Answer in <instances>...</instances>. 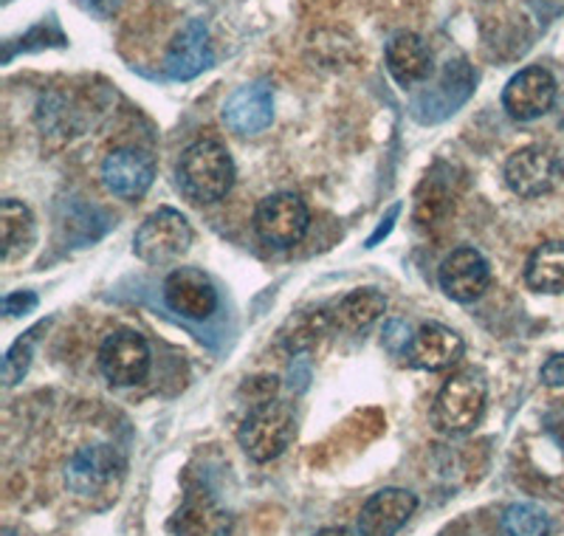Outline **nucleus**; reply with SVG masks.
Returning <instances> with one entry per match:
<instances>
[{"label":"nucleus","mask_w":564,"mask_h":536,"mask_svg":"<svg viewBox=\"0 0 564 536\" xmlns=\"http://www.w3.org/2000/svg\"><path fill=\"white\" fill-rule=\"evenodd\" d=\"M178 186L193 204H218L235 184V161L220 141H195L181 153Z\"/></svg>","instance_id":"obj_1"},{"label":"nucleus","mask_w":564,"mask_h":536,"mask_svg":"<svg viewBox=\"0 0 564 536\" xmlns=\"http://www.w3.org/2000/svg\"><path fill=\"white\" fill-rule=\"evenodd\" d=\"M296 435L294 412L282 401H260L238 429V443L254 463H269L291 447Z\"/></svg>","instance_id":"obj_2"},{"label":"nucleus","mask_w":564,"mask_h":536,"mask_svg":"<svg viewBox=\"0 0 564 536\" xmlns=\"http://www.w3.org/2000/svg\"><path fill=\"white\" fill-rule=\"evenodd\" d=\"M486 412V382L477 373H457L443 384L435 398V427L446 435H466Z\"/></svg>","instance_id":"obj_3"},{"label":"nucleus","mask_w":564,"mask_h":536,"mask_svg":"<svg viewBox=\"0 0 564 536\" xmlns=\"http://www.w3.org/2000/svg\"><path fill=\"white\" fill-rule=\"evenodd\" d=\"M189 246H193V226L178 210H170V206L153 212L133 237L135 257L150 266L175 262L181 255H186Z\"/></svg>","instance_id":"obj_4"},{"label":"nucleus","mask_w":564,"mask_h":536,"mask_svg":"<svg viewBox=\"0 0 564 536\" xmlns=\"http://www.w3.org/2000/svg\"><path fill=\"white\" fill-rule=\"evenodd\" d=\"M124 478V458L116 447L108 443H94L79 452L70 454L68 467H65V485L77 497L90 500L99 494L116 492V485Z\"/></svg>","instance_id":"obj_5"},{"label":"nucleus","mask_w":564,"mask_h":536,"mask_svg":"<svg viewBox=\"0 0 564 536\" xmlns=\"http://www.w3.org/2000/svg\"><path fill=\"white\" fill-rule=\"evenodd\" d=\"M311 212L305 201L294 192H276L257 204L254 232L257 237L276 249H291L308 235Z\"/></svg>","instance_id":"obj_6"},{"label":"nucleus","mask_w":564,"mask_h":536,"mask_svg":"<svg viewBox=\"0 0 564 536\" xmlns=\"http://www.w3.org/2000/svg\"><path fill=\"white\" fill-rule=\"evenodd\" d=\"M562 179V161L545 144H528L508 156L506 184L520 199H542Z\"/></svg>","instance_id":"obj_7"},{"label":"nucleus","mask_w":564,"mask_h":536,"mask_svg":"<svg viewBox=\"0 0 564 536\" xmlns=\"http://www.w3.org/2000/svg\"><path fill=\"white\" fill-rule=\"evenodd\" d=\"M99 367L116 387H133L150 373L148 339L135 331H116L99 347Z\"/></svg>","instance_id":"obj_8"},{"label":"nucleus","mask_w":564,"mask_h":536,"mask_svg":"<svg viewBox=\"0 0 564 536\" xmlns=\"http://www.w3.org/2000/svg\"><path fill=\"white\" fill-rule=\"evenodd\" d=\"M556 103V79L542 65H528L508 79L502 90V108L517 121H533L545 116Z\"/></svg>","instance_id":"obj_9"},{"label":"nucleus","mask_w":564,"mask_h":536,"mask_svg":"<svg viewBox=\"0 0 564 536\" xmlns=\"http://www.w3.org/2000/svg\"><path fill=\"white\" fill-rule=\"evenodd\" d=\"M155 159L148 150L119 148L105 156L102 161V184L110 195L122 201L141 199L153 186Z\"/></svg>","instance_id":"obj_10"},{"label":"nucleus","mask_w":564,"mask_h":536,"mask_svg":"<svg viewBox=\"0 0 564 536\" xmlns=\"http://www.w3.org/2000/svg\"><path fill=\"white\" fill-rule=\"evenodd\" d=\"M437 282H441L443 294L449 300L475 302L480 300L482 291L491 282V268H488V260L480 251L471 249V246H460L441 262Z\"/></svg>","instance_id":"obj_11"},{"label":"nucleus","mask_w":564,"mask_h":536,"mask_svg":"<svg viewBox=\"0 0 564 536\" xmlns=\"http://www.w3.org/2000/svg\"><path fill=\"white\" fill-rule=\"evenodd\" d=\"M417 497L406 489H384L376 492L356 519V536H395L404 528L406 519L415 514Z\"/></svg>","instance_id":"obj_12"},{"label":"nucleus","mask_w":564,"mask_h":536,"mask_svg":"<svg viewBox=\"0 0 564 536\" xmlns=\"http://www.w3.org/2000/svg\"><path fill=\"white\" fill-rule=\"evenodd\" d=\"M164 300L186 320H209L218 311V291L198 268H175L164 280Z\"/></svg>","instance_id":"obj_13"},{"label":"nucleus","mask_w":564,"mask_h":536,"mask_svg":"<svg viewBox=\"0 0 564 536\" xmlns=\"http://www.w3.org/2000/svg\"><path fill=\"white\" fill-rule=\"evenodd\" d=\"M271 119H274V90L265 79L238 88L224 105L226 128L240 136L263 133Z\"/></svg>","instance_id":"obj_14"},{"label":"nucleus","mask_w":564,"mask_h":536,"mask_svg":"<svg viewBox=\"0 0 564 536\" xmlns=\"http://www.w3.org/2000/svg\"><path fill=\"white\" fill-rule=\"evenodd\" d=\"M460 356L463 339L452 328L437 325V322L417 328V333L410 342V351H406V358H410L412 367L430 373L449 371L452 364L460 362Z\"/></svg>","instance_id":"obj_15"},{"label":"nucleus","mask_w":564,"mask_h":536,"mask_svg":"<svg viewBox=\"0 0 564 536\" xmlns=\"http://www.w3.org/2000/svg\"><path fill=\"white\" fill-rule=\"evenodd\" d=\"M212 65V49H209V29L204 20H189L181 26L175 40L170 43L167 60L164 68L173 79H193L200 71Z\"/></svg>","instance_id":"obj_16"},{"label":"nucleus","mask_w":564,"mask_h":536,"mask_svg":"<svg viewBox=\"0 0 564 536\" xmlns=\"http://www.w3.org/2000/svg\"><path fill=\"white\" fill-rule=\"evenodd\" d=\"M387 71L401 88L423 83L432 74V54L415 32H398L387 43Z\"/></svg>","instance_id":"obj_17"},{"label":"nucleus","mask_w":564,"mask_h":536,"mask_svg":"<svg viewBox=\"0 0 564 536\" xmlns=\"http://www.w3.org/2000/svg\"><path fill=\"white\" fill-rule=\"evenodd\" d=\"M173 530L178 536H229L231 517L206 494H189L173 517Z\"/></svg>","instance_id":"obj_18"},{"label":"nucleus","mask_w":564,"mask_h":536,"mask_svg":"<svg viewBox=\"0 0 564 536\" xmlns=\"http://www.w3.org/2000/svg\"><path fill=\"white\" fill-rule=\"evenodd\" d=\"M384 311L387 300L381 291H376V288H359V291H350L347 297H341L330 308V322H334V328H339L345 333H359L376 325L384 317Z\"/></svg>","instance_id":"obj_19"},{"label":"nucleus","mask_w":564,"mask_h":536,"mask_svg":"<svg viewBox=\"0 0 564 536\" xmlns=\"http://www.w3.org/2000/svg\"><path fill=\"white\" fill-rule=\"evenodd\" d=\"M525 280L539 294H564V240H547L531 251Z\"/></svg>","instance_id":"obj_20"},{"label":"nucleus","mask_w":564,"mask_h":536,"mask_svg":"<svg viewBox=\"0 0 564 536\" xmlns=\"http://www.w3.org/2000/svg\"><path fill=\"white\" fill-rule=\"evenodd\" d=\"M34 240V217L26 204L7 199L0 204V243H3V260H12L14 255L32 246Z\"/></svg>","instance_id":"obj_21"},{"label":"nucleus","mask_w":564,"mask_h":536,"mask_svg":"<svg viewBox=\"0 0 564 536\" xmlns=\"http://www.w3.org/2000/svg\"><path fill=\"white\" fill-rule=\"evenodd\" d=\"M500 536H551V519L539 505L513 503L502 514Z\"/></svg>","instance_id":"obj_22"},{"label":"nucleus","mask_w":564,"mask_h":536,"mask_svg":"<svg viewBox=\"0 0 564 536\" xmlns=\"http://www.w3.org/2000/svg\"><path fill=\"white\" fill-rule=\"evenodd\" d=\"M289 328L291 333H282V342H285V347L294 353V351H305V347L316 345V342L322 339V333L334 328V322H330V311L322 308V311H314V313H302V317H296V320L289 322Z\"/></svg>","instance_id":"obj_23"},{"label":"nucleus","mask_w":564,"mask_h":536,"mask_svg":"<svg viewBox=\"0 0 564 536\" xmlns=\"http://www.w3.org/2000/svg\"><path fill=\"white\" fill-rule=\"evenodd\" d=\"M34 333L37 331H29L20 342H14V347L7 353V358H3V382H7V387H14L20 378L26 376L34 351Z\"/></svg>","instance_id":"obj_24"},{"label":"nucleus","mask_w":564,"mask_h":536,"mask_svg":"<svg viewBox=\"0 0 564 536\" xmlns=\"http://www.w3.org/2000/svg\"><path fill=\"white\" fill-rule=\"evenodd\" d=\"M426 190H430V195L421 190V195H417V210H415V221L423 226L435 224L437 217H443L446 212H449V195H446V190H441V186L435 184V181L426 179Z\"/></svg>","instance_id":"obj_25"},{"label":"nucleus","mask_w":564,"mask_h":536,"mask_svg":"<svg viewBox=\"0 0 564 536\" xmlns=\"http://www.w3.org/2000/svg\"><path fill=\"white\" fill-rule=\"evenodd\" d=\"M410 342H412V333L404 322H387L384 328V345L390 353H406L410 351Z\"/></svg>","instance_id":"obj_26"},{"label":"nucleus","mask_w":564,"mask_h":536,"mask_svg":"<svg viewBox=\"0 0 564 536\" xmlns=\"http://www.w3.org/2000/svg\"><path fill=\"white\" fill-rule=\"evenodd\" d=\"M539 378H542V384H547V387H564V353H553V356L542 364Z\"/></svg>","instance_id":"obj_27"},{"label":"nucleus","mask_w":564,"mask_h":536,"mask_svg":"<svg viewBox=\"0 0 564 536\" xmlns=\"http://www.w3.org/2000/svg\"><path fill=\"white\" fill-rule=\"evenodd\" d=\"M34 305H37V297H34L32 291H18V294H9L7 300H3V313H7V317H23V313L32 311Z\"/></svg>","instance_id":"obj_28"},{"label":"nucleus","mask_w":564,"mask_h":536,"mask_svg":"<svg viewBox=\"0 0 564 536\" xmlns=\"http://www.w3.org/2000/svg\"><path fill=\"white\" fill-rule=\"evenodd\" d=\"M90 9H97L99 14H110L116 7H119V0H88Z\"/></svg>","instance_id":"obj_29"},{"label":"nucleus","mask_w":564,"mask_h":536,"mask_svg":"<svg viewBox=\"0 0 564 536\" xmlns=\"http://www.w3.org/2000/svg\"><path fill=\"white\" fill-rule=\"evenodd\" d=\"M316 536H356V530H350V528H322Z\"/></svg>","instance_id":"obj_30"}]
</instances>
